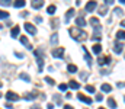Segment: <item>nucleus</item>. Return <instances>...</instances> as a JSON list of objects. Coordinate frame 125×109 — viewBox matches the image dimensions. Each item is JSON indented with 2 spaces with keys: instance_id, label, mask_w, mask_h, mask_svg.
<instances>
[{
  "instance_id": "obj_1",
  "label": "nucleus",
  "mask_w": 125,
  "mask_h": 109,
  "mask_svg": "<svg viewBox=\"0 0 125 109\" xmlns=\"http://www.w3.org/2000/svg\"><path fill=\"white\" fill-rule=\"evenodd\" d=\"M68 32H70L71 38H74V39L79 41V42H82V41H84V39L87 38V34H86L83 29H79V28H70Z\"/></svg>"
},
{
  "instance_id": "obj_2",
  "label": "nucleus",
  "mask_w": 125,
  "mask_h": 109,
  "mask_svg": "<svg viewBox=\"0 0 125 109\" xmlns=\"http://www.w3.org/2000/svg\"><path fill=\"white\" fill-rule=\"evenodd\" d=\"M6 100H9V102H16V100H19V96H18V93H15V92H7V93H6Z\"/></svg>"
},
{
  "instance_id": "obj_3",
  "label": "nucleus",
  "mask_w": 125,
  "mask_h": 109,
  "mask_svg": "<svg viewBox=\"0 0 125 109\" xmlns=\"http://www.w3.org/2000/svg\"><path fill=\"white\" fill-rule=\"evenodd\" d=\"M122 50H124V44H121L119 41L114 42V52H116V54H121V52H122Z\"/></svg>"
},
{
  "instance_id": "obj_4",
  "label": "nucleus",
  "mask_w": 125,
  "mask_h": 109,
  "mask_svg": "<svg viewBox=\"0 0 125 109\" xmlns=\"http://www.w3.org/2000/svg\"><path fill=\"white\" fill-rule=\"evenodd\" d=\"M25 29H26L31 35H35V34H36V28H35L32 23H29V22H25Z\"/></svg>"
},
{
  "instance_id": "obj_5",
  "label": "nucleus",
  "mask_w": 125,
  "mask_h": 109,
  "mask_svg": "<svg viewBox=\"0 0 125 109\" xmlns=\"http://www.w3.org/2000/svg\"><path fill=\"white\" fill-rule=\"evenodd\" d=\"M62 55H64V48H55V50H52V57L61 58Z\"/></svg>"
},
{
  "instance_id": "obj_6",
  "label": "nucleus",
  "mask_w": 125,
  "mask_h": 109,
  "mask_svg": "<svg viewBox=\"0 0 125 109\" xmlns=\"http://www.w3.org/2000/svg\"><path fill=\"white\" fill-rule=\"evenodd\" d=\"M96 6H97V3H96L94 0L87 1V4H86V12H93L94 9H96Z\"/></svg>"
},
{
  "instance_id": "obj_7",
  "label": "nucleus",
  "mask_w": 125,
  "mask_h": 109,
  "mask_svg": "<svg viewBox=\"0 0 125 109\" xmlns=\"http://www.w3.org/2000/svg\"><path fill=\"white\" fill-rule=\"evenodd\" d=\"M100 26H96L94 28V34H93V36H92V39L93 41H100V38H102V35H100Z\"/></svg>"
},
{
  "instance_id": "obj_8",
  "label": "nucleus",
  "mask_w": 125,
  "mask_h": 109,
  "mask_svg": "<svg viewBox=\"0 0 125 109\" xmlns=\"http://www.w3.org/2000/svg\"><path fill=\"white\" fill-rule=\"evenodd\" d=\"M31 4L33 9H41L44 6V0H31Z\"/></svg>"
},
{
  "instance_id": "obj_9",
  "label": "nucleus",
  "mask_w": 125,
  "mask_h": 109,
  "mask_svg": "<svg viewBox=\"0 0 125 109\" xmlns=\"http://www.w3.org/2000/svg\"><path fill=\"white\" fill-rule=\"evenodd\" d=\"M97 63H99V66L109 64V63H111V57H99V58H97Z\"/></svg>"
},
{
  "instance_id": "obj_10",
  "label": "nucleus",
  "mask_w": 125,
  "mask_h": 109,
  "mask_svg": "<svg viewBox=\"0 0 125 109\" xmlns=\"http://www.w3.org/2000/svg\"><path fill=\"white\" fill-rule=\"evenodd\" d=\"M77 98H79L83 103H87V105H90V103H92V99H90V98H87V96H84L83 93H79V95H77Z\"/></svg>"
},
{
  "instance_id": "obj_11",
  "label": "nucleus",
  "mask_w": 125,
  "mask_h": 109,
  "mask_svg": "<svg viewBox=\"0 0 125 109\" xmlns=\"http://www.w3.org/2000/svg\"><path fill=\"white\" fill-rule=\"evenodd\" d=\"M74 16V9H68L67 10V13H65V18H64V22L67 23V22H70V19Z\"/></svg>"
},
{
  "instance_id": "obj_12",
  "label": "nucleus",
  "mask_w": 125,
  "mask_h": 109,
  "mask_svg": "<svg viewBox=\"0 0 125 109\" xmlns=\"http://www.w3.org/2000/svg\"><path fill=\"white\" fill-rule=\"evenodd\" d=\"M36 96H38V92L33 90V92H31V93H26V95H25V100H32V99H35Z\"/></svg>"
},
{
  "instance_id": "obj_13",
  "label": "nucleus",
  "mask_w": 125,
  "mask_h": 109,
  "mask_svg": "<svg viewBox=\"0 0 125 109\" xmlns=\"http://www.w3.org/2000/svg\"><path fill=\"white\" fill-rule=\"evenodd\" d=\"M21 42H22L28 50H32V45L29 44V41H28V38H26V36H21Z\"/></svg>"
},
{
  "instance_id": "obj_14",
  "label": "nucleus",
  "mask_w": 125,
  "mask_h": 109,
  "mask_svg": "<svg viewBox=\"0 0 125 109\" xmlns=\"http://www.w3.org/2000/svg\"><path fill=\"white\" fill-rule=\"evenodd\" d=\"M19 32H21V28H19V26H13V28H12V32H10V35H12V38H18Z\"/></svg>"
},
{
  "instance_id": "obj_15",
  "label": "nucleus",
  "mask_w": 125,
  "mask_h": 109,
  "mask_svg": "<svg viewBox=\"0 0 125 109\" xmlns=\"http://www.w3.org/2000/svg\"><path fill=\"white\" fill-rule=\"evenodd\" d=\"M86 23H87V22H86V20H84V19H83L82 16L76 19V25H77V26H80V28H83V26H86Z\"/></svg>"
},
{
  "instance_id": "obj_16",
  "label": "nucleus",
  "mask_w": 125,
  "mask_h": 109,
  "mask_svg": "<svg viewBox=\"0 0 125 109\" xmlns=\"http://www.w3.org/2000/svg\"><path fill=\"white\" fill-rule=\"evenodd\" d=\"M100 90H102V92H105V93H109V92L112 90V86H111V84H108V83H103V84H102V87H100Z\"/></svg>"
},
{
  "instance_id": "obj_17",
  "label": "nucleus",
  "mask_w": 125,
  "mask_h": 109,
  "mask_svg": "<svg viewBox=\"0 0 125 109\" xmlns=\"http://www.w3.org/2000/svg\"><path fill=\"white\" fill-rule=\"evenodd\" d=\"M68 86L71 87V89H74V90H77L79 87H80V84L76 81V80H70V83H68Z\"/></svg>"
},
{
  "instance_id": "obj_18",
  "label": "nucleus",
  "mask_w": 125,
  "mask_h": 109,
  "mask_svg": "<svg viewBox=\"0 0 125 109\" xmlns=\"http://www.w3.org/2000/svg\"><path fill=\"white\" fill-rule=\"evenodd\" d=\"M51 44H52V45H57V44H58V34H57V32H54L52 36H51Z\"/></svg>"
},
{
  "instance_id": "obj_19",
  "label": "nucleus",
  "mask_w": 125,
  "mask_h": 109,
  "mask_svg": "<svg viewBox=\"0 0 125 109\" xmlns=\"http://www.w3.org/2000/svg\"><path fill=\"white\" fill-rule=\"evenodd\" d=\"M93 52L96 54V55H99V54L102 52V47H100L99 44H94L93 45Z\"/></svg>"
},
{
  "instance_id": "obj_20",
  "label": "nucleus",
  "mask_w": 125,
  "mask_h": 109,
  "mask_svg": "<svg viewBox=\"0 0 125 109\" xmlns=\"http://www.w3.org/2000/svg\"><path fill=\"white\" fill-rule=\"evenodd\" d=\"M36 63H38V66H39V71H42V67H44V58L42 57H36Z\"/></svg>"
},
{
  "instance_id": "obj_21",
  "label": "nucleus",
  "mask_w": 125,
  "mask_h": 109,
  "mask_svg": "<svg viewBox=\"0 0 125 109\" xmlns=\"http://www.w3.org/2000/svg\"><path fill=\"white\" fill-rule=\"evenodd\" d=\"M13 4H15V7H23V6L26 4V1H25V0H15Z\"/></svg>"
},
{
  "instance_id": "obj_22",
  "label": "nucleus",
  "mask_w": 125,
  "mask_h": 109,
  "mask_svg": "<svg viewBox=\"0 0 125 109\" xmlns=\"http://www.w3.org/2000/svg\"><path fill=\"white\" fill-rule=\"evenodd\" d=\"M67 70H68V73H76L77 71V66H74V64H68V66H67Z\"/></svg>"
},
{
  "instance_id": "obj_23",
  "label": "nucleus",
  "mask_w": 125,
  "mask_h": 109,
  "mask_svg": "<svg viewBox=\"0 0 125 109\" xmlns=\"http://www.w3.org/2000/svg\"><path fill=\"white\" fill-rule=\"evenodd\" d=\"M55 10H57V7H55L54 4H50V6H48V9H47V12H48L50 15H54V13H55Z\"/></svg>"
},
{
  "instance_id": "obj_24",
  "label": "nucleus",
  "mask_w": 125,
  "mask_h": 109,
  "mask_svg": "<svg viewBox=\"0 0 125 109\" xmlns=\"http://www.w3.org/2000/svg\"><path fill=\"white\" fill-rule=\"evenodd\" d=\"M19 77H21L23 81H31V77H29L26 73H21V74H19Z\"/></svg>"
},
{
  "instance_id": "obj_25",
  "label": "nucleus",
  "mask_w": 125,
  "mask_h": 109,
  "mask_svg": "<svg viewBox=\"0 0 125 109\" xmlns=\"http://www.w3.org/2000/svg\"><path fill=\"white\" fill-rule=\"evenodd\" d=\"M89 20H90V23L93 25L94 28H96V26H100V25H99V19H97V18H90Z\"/></svg>"
},
{
  "instance_id": "obj_26",
  "label": "nucleus",
  "mask_w": 125,
  "mask_h": 109,
  "mask_svg": "<svg viewBox=\"0 0 125 109\" xmlns=\"http://www.w3.org/2000/svg\"><path fill=\"white\" fill-rule=\"evenodd\" d=\"M116 38L121 41V39H125V31H118L116 32Z\"/></svg>"
},
{
  "instance_id": "obj_27",
  "label": "nucleus",
  "mask_w": 125,
  "mask_h": 109,
  "mask_svg": "<svg viewBox=\"0 0 125 109\" xmlns=\"http://www.w3.org/2000/svg\"><path fill=\"white\" fill-rule=\"evenodd\" d=\"M108 105H109V106H111L112 109L116 108V103H115V100H114L112 98H109V99H108Z\"/></svg>"
},
{
  "instance_id": "obj_28",
  "label": "nucleus",
  "mask_w": 125,
  "mask_h": 109,
  "mask_svg": "<svg viewBox=\"0 0 125 109\" xmlns=\"http://www.w3.org/2000/svg\"><path fill=\"white\" fill-rule=\"evenodd\" d=\"M99 13H100L102 16H105V15L108 13V7H106V6H102V7L99 9Z\"/></svg>"
},
{
  "instance_id": "obj_29",
  "label": "nucleus",
  "mask_w": 125,
  "mask_h": 109,
  "mask_svg": "<svg viewBox=\"0 0 125 109\" xmlns=\"http://www.w3.org/2000/svg\"><path fill=\"white\" fill-rule=\"evenodd\" d=\"M84 60L87 61V64H89V66L92 64V57L89 55V52H86V54H84Z\"/></svg>"
},
{
  "instance_id": "obj_30",
  "label": "nucleus",
  "mask_w": 125,
  "mask_h": 109,
  "mask_svg": "<svg viewBox=\"0 0 125 109\" xmlns=\"http://www.w3.org/2000/svg\"><path fill=\"white\" fill-rule=\"evenodd\" d=\"M45 81H47L48 84H52V86L55 84V81H54V79H51L50 76H47V77H45Z\"/></svg>"
},
{
  "instance_id": "obj_31",
  "label": "nucleus",
  "mask_w": 125,
  "mask_h": 109,
  "mask_svg": "<svg viewBox=\"0 0 125 109\" xmlns=\"http://www.w3.org/2000/svg\"><path fill=\"white\" fill-rule=\"evenodd\" d=\"M0 18H1V19H6V18H9V13L4 12V10H1V12H0Z\"/></svg>"
},
{
  "instance_id": "obj_32",
  "label": "nucleus",
  "mask_w": 125,
  "mask_h": 109,
  "mask_svg": "<svg viewBox=\"0 0 125 109\" xmlns=\"http://www.w3.org/2000/svg\"><path fill=\"white\" fill-rule=\"evenodd\" d=\"M67 87H68V86H67V84H65V83H61V84H60V86H58V89H60V90H61V92H64V90H67Z\"/></svg>"
},
{
  "instance_id": "obj_33",
  "label": "nucleus",
  "mask_w": 125,
  "mask_h": 109,
  "mask_svg": "<svg viewBox=\"0 0 125 109\" xmlns=\"http://www.w3.org/2000/svg\"><path fill=\"white\" fill-rule=\"evenodd\" d=\"M86 90H87L89 93H94V87L93 86H86Z\"/></svg>"
},
{
  "instance_id": "obj_34",
  "label": "nucleus",
  "mask_w": 125,
  "mask_h": 109,
  "mask_svg": "<svg viewBox=\"0 0 125 109\" xmlns=\"http://www.w3.org/2000/svg\"><path fill=\"white\" fill-rule=\"evenodd\" d=\"M96 100H97V102L103 100V95H102V93H97V95H96Z\"/></svg>"
},
{
  "instance_id": "obj_35",
  "label": "nucleus",
  "mask_w": 125,
  "mask_h": 109,
  "mask_svg": "<svg viewBox=\"0 0 125 109\" xmlns=\"http://www.w3.org/2000/svg\"><path fill=\"white\" fill-rule=\"evenodd\" d=\"M12 3V0H1V6H9Z\"/></svg>"
},
{
  "instance_id": "obj_36",
  "label": "nucleus",
  "mask_w": 125,
  "mask_h": 109,
  "mask_svg": "<svg viewBox=\"0 0 125 109\" xmlns=\"http://www.w3.org/2000/svg\"><path fill=\"white\" fill-rule=\"evenodd\" d=\"M115 12H116V15H119V16H122V15H124V12H122L119 7H116V9H115Z\"/></svg>"
},
{
  "instance_id": "obj_37",
  "label": "nucleus",
  "mask_w": 125,
  "mask_h": 109,
  "mask_svg": "<svg viewBox=\"0 0 125 109\" xmlns=\"http://www.w3.org/2000/svg\"><path fill=\"white\" fill-rule=\"evenodd\" d=\"M57 25H58V19H54V22H51V26L52 28H57Z\"/></svg>"
},
{
  "instance_id": "obj_38",
  "label": "nucleus",
  "mask_w": 125,
  "mask_h": 109,
  "mask_svg": "<svg viewBox=\"0 0 125 109\" xmlns=\"http://www.w3.org/2000/svg\"><path fill=\"white\" fill-rule=\"evenodd\" d=\"M52 98H54V99L57 100V105H61V102H60V96H58V95H54Z\"/></svg>"
},
{
  "instance_id": "obj_39",
  "label": "nucleus",
  "mask_w": 125,
  "mask_h": 109,
  "mask_svg": "<svg viewBox=\"0 0 125 109\" xmlns=\"http://www.w3.org/2000/svg\"><path fill=\"white\" fill-rule=\"evenodd\" d=\"M35 22H36V23H41V22H42V18L36 16V18H35Z\"/></svg>"
},
{
  "instance_id": "obj_40",
  "label": "nucleus",
  "mask_w": 125,
  "mask_h": 109,
  "mask_svg": "<svg viewBox=\"0 0 125 109\" xmlns=\"http://www.w3.org/2000/svg\"><path fill=\"white\" fill-rule=\"evenodd\" d=\"M118 87H125V83L124 81H119V83H118Z\"/></svg>"
},
{
  "instance_id": "obj_41",
  "label": "nucleus",
  "mask_w": 125,
  "mask_h": 109,
  "mask_svg": "<svg viewBox=\"0 0 125 109\" xmlns=\"http://www.w3.org/2000/svg\"><path fill=\"white\" fill-rule=\"evenodd\" d=\"M16 57H18V58H23V54H21V52H16Z\"/></svg>"
},
{
  "instance_id": "obj_42",
  "label": "nucleus",
  "mask_w": 125,
  "mask_h": 109,
  "mask_svg": "<svg viewBox=\"0 0 125 109\" xmlns=\"http://www.w3.org/2000/svg\"><path fill=\"white\" fill-rule=\"evenodd\" d=\"M47 108H48V109H54V105H52V103H48V105H47Z\"/></svg>"
},
{
  "instance_id": "obj_43",
  "label": "nucleus",
  "mask_w": 125,
  "mask_h": 109,
  "mask_svg": "<svg viewBox=\"0 0 125 109\" xmlns=\"http://www.w3.org/2000/svg\"><path fill=\"white\" fill-rule=\"evenodd\" d=\"M105 1H106V4H112V3H114L115 0H105Z\"/></svg>"
},
{
  "instance_id": "obj_44",
  "label": "nucleus",
  "mask_w": 125,
  "mask_h": 109,
  "mask_svg": "<svg viewBox=\"0 0 125 109\" xmlns=\"http://www.w3.org/2000/svg\"><path fill=\"white\" fill-rule=\"evenodd\" d=\"M80 76H82V79H83V80H86V73H82Z\"/></svg>"
},
{
  "instance_id": "obj_45",
  "label": "nucleus",
  "mask_w": 125,
  "mask_h": 109,
  "mask_svg": "<svg viewBox=\"0 0 125 109\" xmlns=\"http://www.w3.org/2000/svg\"><path fill=\"white\" fill-rule=\"evenodd\" d=\"M62 109H73V106H70V105H65Z\"/></svg>"
},
{
  "instance_id": "obj_46",
  "label": "nucleus",
  "mask_w": 125,
  "mask_h": 109,
  "mask_svg": "<svg viewBox=\"0 0 125 109\" xmlns=\"http://www.w3.org/2000/svg\"><path fill=\"white\" fill-rule=\"evenodd\" d=\"M121 26H124V28H125V20H122V22H121Z\"/></svg>"
},
{
  "instance_id": "obj_47",
  "label": "nucleus",
  "mask_w": 125,
  "mask_h": 109,
  "mask_svg": "<svg viewBox=\"0 0 125 109\" xmlns=\"http://www.w3.org/2000/svg\"><path fill=\"white\" fill-rule=\"evenodd\" d=\"M119 3H121V4H125V0H119Z\"/></svg>"
},
{
  "instance_id": "obj_48",
  "label": "nucleus",
  "mask_w": 125,
  "mask_h": 109,
  "mask_svg": "<svg viewBox=\"0 0 125 109\" xmlns=\"http://www.w3.org/2000/svg\"><path fill=\"white\" fill-rule=\"evenodd\" d=\"M97 109H105V108H97Z\"/></svg>"
}]
</instances>
